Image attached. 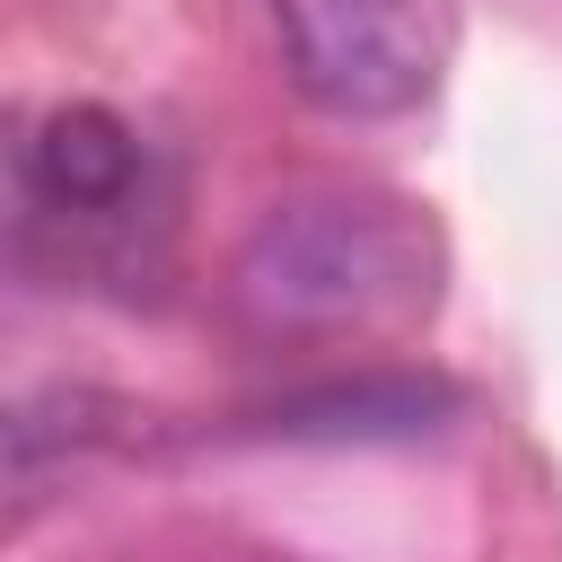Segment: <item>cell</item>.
I'll use <instances>...</instances> for the list:
<instances>
[{"mask_svg": "<svg viewBox=\"0 0 562 562\" xmlns=\"http://www.w3.org/2000/svg\"><path fill=\"white\" fill-rule=\"evenodd\" d=\"M167 237V184L149 140L97 105H44L0 132V272L70 290V281H140Z\"/></svg>", "mask_w": 562, "mask_h": 562, "instance_id": "cell-1", "label": "cell"}, {"mask_svg": "<svg viewBox=\"0 0 562 562\" xmlns=\"http://www.w3.org/2000/svg\"><path fill=\"white\" fill-rule=\"evenodd\" d=\"M439 237L395 193H290L237 246V307L272 334L395 325L430 307Z\"/></svg>", "mask_w": 562, "mask_h": 562, "instance_id": "cell-2", "label": "cell"}, {"mask_svg": "<svg viewBox=\"0 0 562 562\" xmlns=\"http://www.w3.org/2000/svg\"><path fill=\"white\" fill-rule=\"evenodd\" d=\"M290 88L342 123H386L439 97L457 53L448 0H263Z\"/></svg>", "mask_w": 562, "mask_h": 562, "instance_id": "cell-3", "label": "cell"}, {"mask_svg": "<svg viewBox=\"0 0 562 562\" xmlns=\"http://www.w3.org/2000/svg\"><path fill=\"white\" fill-rule=\"evenodd\" d=\"M457 413L448 378H413V369H360V378H316L272 395L246 430L255 439H307V448H342V439H422Z\"/></svg>", "mask_w": 562, "mask_h": 562, "instance_id": "cell-4", "label": "cell"}]
</instances>
